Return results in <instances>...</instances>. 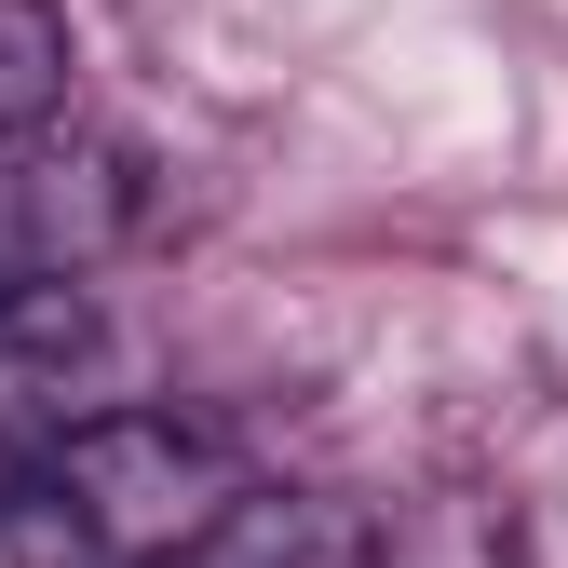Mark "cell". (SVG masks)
I'll return each mask as SVG.
<instances>
[{
	"label": "cell",
	"mask_w": 568,
	"mask_h": 568,
	"mask_svg": "<svg viewBox=\"0 0 568 568\" xmlns=\"http://www.w3.org/2000/svg\"><path fill=\"white\" fill-rule=\"evenodd\" d=\"M257 501L244 447L190 406H95L0 487V568H176Z\"/></svg>",
	"instance_id": "6da1fadb"
},
{
	"label": "cell",
	"mask_w": 568,
	"mask_h": 568,
	"mask_svg": "<svg viewBox=\"0 0 568 568\" xmlns=\"http://www.w3.org/2000/svg\"><path fill=\"white\" fill-rule=\"evenodd\" d=\"M135 217H150L135 150H109V135H41V150H14L0 163V325L28 298H68Z\"/></svg>",
	"instance_id": "7a4b0ae2"
},
{
	"label": "cell",
	"mask_w": 568,
	"mask_h": 568,
	"mask_svg": "<svg viewBox=\"0 0 568 568\" xmlns=\"http://www.w3.org/2000/svg\"><path fill=\"white\" fill-rule=\"evenodd\" d=\"M176 568H379L366 555V528H352L338 501H298V487H257V501L203 541V555H176Z\"/></svg>",
	"instance_id": "3957f363"
},
{
	"label": "cell",
	"mask_w": 568,
	"mask_h": 568,
	"mask_svg": "<svg viewBox=\"0 0 568 568\" xmlns=\"http://www.w3.org/2000/svg\"><path fill=\"white\" fill-rule=\"evenodd\" d=\"M54 109H68V14L54 0H0V163L41 150Z\"/></svg>",
	"instance_id": "277c9868"
}]
</instances>
